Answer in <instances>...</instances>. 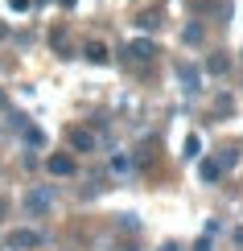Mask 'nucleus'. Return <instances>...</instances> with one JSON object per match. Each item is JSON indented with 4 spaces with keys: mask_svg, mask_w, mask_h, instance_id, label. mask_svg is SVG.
<instances>
[{
    "mask_svg": "<svg viewBox=\"0 0 243 251\" xmlns=\"http://www.w3.org/2000/svg\"><path fill=\"white\" fill-rule=\"evenodd\" d=\"M8 251H33V247H41L46 243V235L41 231H29V226H17V231H8Z\"/></svg>",
    "mask_w": 243,
    "mask_h": 251,
    "instance_id": "nucleus-1",
    "label": "nucleus"
},
{
    "mask_svg": "<svg viewBox=\"0 0 243 251\" xmlns=\"http://www.w3.org/2000/svg\"><path fill=\"white\" fill-rule=\"evenodd\" d=\"M50 206H54V190H50V185H33V190L25 194V210L29 214H50Z\"/></svg>",
    "mask_w": 243,
    "mask_h": 251,
    "instance_id": "nucleus-2",
    "label": "nucleus"
},
{
    "mask_svg": "<svg viewBox=\"0 0 243 251\" xmlns=\"http://www.w3.org/2000/svg\"><path fill=\"white\" fill-rule=\"evenodd\" d=\"M177 82H182L186 95H198V91H202V75H198L194 62H177Z\"/></svg>",
    "mask_w": 243,
    "mask_h": 251,
    "instance_id": "nucleus-3",
    "label": "nucleus"
},
{
    "mask_svg": "<svg viewBox=\"0 0 243 251\" xmlns=\"http://www.w3.org/2000/svg\"><path fill=\"white\" fill-rule=\"evenodd\" d=\"M66 144H70L75 152H95V132H91V128H70V132H66Z\"/></svg>",
    "mask_w": 243,
    "mask_h": 251,
    "instance_id": "nucleus-4",
    "label": "nucleus"
},
{
    "mask_svg": "<svg viewBox=\"0 0 243 251\" xmlns=\"http://www.w3.org/2000/svg\"><path fill=\"white\" fill-rule=\"evenodd\" d=\"M46 169L54 177H70V173H75V156H70V152H50L46 156Z\"/></svg>",
    "mask_w": 243,
    "mask_h": 251,
    "instance_id": "nucleus-5",
    "label": "nucleus"
},
{
    "mask_svg": "<svg viewBox=\"0 0 243 251\" xmlns=\"http://www.w3.org/2000/svg\"><path fill=\"white\" fill-rule=\"evenodd\" d=\"M153 54H157V46H153V41H144V37L128 41V58H132V62H149Z\"/></svg>",
    "mask_w": 243,
    "mask_h": 251,
    "instance_id": "nucleus-6",
    "label": "nucleus"
},
{
    "mask_svg": "<svg viewBox=\"0 0 243 251\" xmlns=\"http://www.w3.org/2000/svg\"><path fill=\"white\" fill-rule=\"evenodd\" d=\"M82 58L95 62V66H103V62H108V46H103V41H87V46H82Z\"/></svg>",
    "mask_w": 243,
    "mask_h": 251,
    "instance_id": "nucleus-7",
    "label": "nucleus"
},
{
    "mask_svg": "<svg viewBox=\"0 0 243 251\" xmlns=\"http://www.w3.org/2000/svg\"><path fill=\"white\" fill-rule=\"evenodd\" d=\"M198 177H202L206 185H215L218 177H223V169H218V161H202V165H198Z\"/></svg>",
    "mask_w": 243,
    "mask_h": 251,
    "instance_id": "nucleus-8",
    "label": "nucleus"
},
{
    "mask_svg": "<svg viewBox=\"0 0 243 251\" xmlns=\"http://www.w3.org/2000/svg\"><path fill=\"white\" fill-rule=\"evenodd\" d=\"M198 152H202V136H198V132H189V136H186V156L194 161Z\"/></svg>",
    "mask_w": 243,
    "mask_h": 251,
    "instance_id": "nucleus-9",
    "label": "nucleus"
},
{
    "mask_svg": "<svg viewBox=\"0 0 243 251\" xmlns=\"http://www.w3.org/2000/svg\"><path fill=\"white\" fill-rule=\"evenodd\" d=\"M206 70H210V75H227V58L223 54H210L206 58Z\"/></svg>",
    "mask_w": 243,
    "mask_h": 251,
    "instance_id": "nucleus-10",
    "label": "nucleus"
},
{
    "mask_svg": "<svg viewBox=\"0 0 243 251\" xmlns=\"http://www.w3.org/2000/svg\"><path fill=\"white\" fill-rule=\"evenodd\" d=\"M21 132H25V140L33 144V149H41V144H46V136H41V128H33V124H25Z\"/></svg>",
    "mask_w": 243,
    "mask_h": 251,
    "instance_id": "nucleus-11",
    "label": "nucleus"
},
{
    "mask_svg": "<svg viewBox=\"0 0 243 251\" xmlns=\"http://www.w3.org/2000/svg\"><path fill=\"white\" fill-rule=\"evenodd\" d=\"M182 41H186V46H198V41H202V25H186Z\"/></svg>",
    "mask_w": 243,
    "mask_h": 251,
    "instance_id": "nucleus-12",
    "label": "nucleus"
},
{
    "mask_svg": "<svg viewBox=\"0 0 243 251\" xmlns=\"http://www.w3.org/2000/svg\"><path fill=\"white\" fill-rule=\"evenodd\" d=\"M128 169H132V161H128L124 152H115V156H111V173H128Z\"/></svg>",
    "mask_w": 243,
    "mask_h": 251,
    "instance_id": "nucleus-13",
    "label": "nucleus"
},
{
    "mask_svg": "<svg viewBox=\"0 0 243 251\" xmlns=\"http://www.w3.org/2000/svg\"><path fill=\"white\" fill-rule=\"evenodd\" d=\"M235 165H239V152H235V149H227V152H223V161H218V169H235Z\"/></svg>",
    "mask_w": 243,
    "mask_h": 251,
    "instance_id": "nucleus-14",
    "label": "nucleus"
},
{
    "mask_svg": "<svg viewBox=\"0 0 243 251\" xmlns=\"http://www.w3.org/2000/svg\"><path fill=\"white\" fill-rule=\"evenodd\" d=\"M136 25H140V29H157L161 21H157V13H140V17H136Z\"/></svg>",
    "mask_w": 243,
    "mask_h": 251,
    "instance_id": "nucleus-15",
    "label": "nucleus"
},
{
    "mask_svg": "<svg viewBox=\"0 0 243 251\" xmlns=\"http://www.w3.org/2000/svg\"><path fill=\"white\" fill-rule=\"evenodd\" d=\"M210 239H215V235H202V239L194 243V251H210Z\"/></svg>",
    "mask_w": 243,
    "mask_h": 251,
    "instance_id": "nucleus-16",
    "label": "nucleus"
},
{
    "mask_svg": "<svg viewBox=\"0 0 243 251\" xmlns=\"http://www.w3.org/2000/svg\"><path fill=\"white\" fill-rule=\"evenodd\" d=\"M231 239H235V247H243V226H235V231H231Z\"/></svg>",
    "mask_w": 243,
    "mask_h": 251,
    "instance_id": "nucleus-17",
    "label": "nucleus"
},
{
    "mask_svg": "<svg viewBox=\"0 0 243 251\" xmlns=\"http://www.w3.org/2000/svg\"><path fill=\"white\" fill-rule=\"evenodd\" d=\"M8 4H13L17 13H25V8H29V0H8Z\"/></svg>",
    "mask_w": 243,
    "mask_h": 251,
    "instance_id": "nucleus-18",
    "label": "nucleus"
},
{
    "mask_svg": "<svg viewBox=\"0 0 243 251\" xmlns=\"http://www.w3.org/2000/svg\"><path fill=\"white\" fill-rule=\"evenodd\" d=\"M8 107V95H4V91H0V111H4Z\"/></svg>",
    "mask_w": 243,
    "mask_h": 251,
    "instance_id": "nucleus-19",
    "label": "nucleus"
},
{
    "mask_svg": "<svg viewBox=\"0 0 243 251\" xmlns=\"http://www.w3.org/2000/svg\"><path fill=\"white\" fill-rule=\"evenodd\" d=\"M161 251H177V243H165V247H161Z\"/></svg>",
    "mask_w": 243,
    "mask_h": 251,
    "instance_id": "nucleus-20",
    "label": "nucleus"
},
{
    "mask_svg": "<svg viewBox=\"0 0 243 251\" xmlns=\"http://www.w3.org/2000/svg\"><path fill=\"white\" fill-rule=\"evenodd\" d=\"M4 33H8V29H4V21H0V41H4Z\"/></svg>",
    "mask_w": 243,
    "mask_h": 251,
    "instance_id": "nucleus-21",
    "label": "nucleus"
}]
</instances>
